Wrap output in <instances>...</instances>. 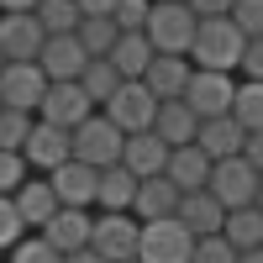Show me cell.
I'll list each match as a JSON object with an SVG mask.
<instances>
[{
	"instance_id": "cell-1",
	"label": "cell",
	"mask_w": 263,
	"mask_h": 263,
	"mask_svg": "<svg viewBox=\"0 0 263 263\" xmlns=\"http://www.w3.org/2000/svg\"><path fill=\"white\" fill-rule=\"evenodd\" d=\"M242 53H248V32L237 27V16H200V32H195V69H242Z\"/></svg>"
},
{
	"instance_id": "cell-2",
	"label": "cell",
	"mask_w": 263,
	"mask_h": 263,
	"mask_svg": "<svg viewBox=\"0 0 263 263\" xmlns=\"http://www.w3.org/2000/svg\"><path fill=\"white\" fill-rule=\"evenodd\" d=\"M142 32L153 37L158 53H190L195 48V32H200V11H195L190 0H163V6H153V16H147Z\"/></svg>"
},
{
	"instance_id": "cell-3",
	"label": "cell",
	"mask_w": 263,
	"mask_h": 263,
	"mask_svg": "<svg viewBox=\"0 0 263 263\" xmlns=\"http://www.w3.org/2000/svg\"><path fill=\"white\" fill-rule=\"evenodd\" d=\"M195 237L179 216H158V221H142V248H137V258L142 263H190L195 258Z\"/></svg>"
},
{
	"instance_id": "cell-4",
	"label": "cell",
	"mask_w": 263,
	"mask_h": 263,
	"mask_svg": "<svg viewBox=\"0 0 263 263\" xmlns=\"http://www.w3.org/2000/svg\"><path fill=\"white\" fill-rule=\"evenodd\" d=\"M158 105H163V95L153 90L147 79H126L121 90H116L111 100L100 105V111L111 116V121H116L121 132H147L153 121H158Z\"/></svg>"
},
{
	"instance_id": "cell-5",
	"label": "cell",
	"mask_w": 263,
	"mask_h": 263,
	"mask_svg": "<svg viewBox=\"0 0 263 263\" xmlns=\"http://www.w3.org/2000/svg\"><path fill=\"white\" fill-rule=\"evenodd\" d=\"M121 147H126V132H121L111 116H105V111H95L90 121H79V126H74V158L95 163V168L121 163Z\"/></svg>"
},
{
	"instance_id": "cell-6",
	"label": "cell",
	"mask_w": 263,
	"mask_h": 263,
	"mask_svg": "<svg viewBox=\"0 0 263 263\" xmlns=\"http://www.w3.org/2000/svg\"><path fill=\"white\" fill-rule=\"evenodd\" d=\"M95 253H105L111 263H126V258H137L142 248V216L137 211H100L95 216Z\"/></svg>"
},
{
	"instance_id": "cell-7",
	"label": "cell",
	"mask_w": 263,
	"mask_h": 263,
	"mask_svg": "<svg viewBox=\"0 0 263 263\" xmlns=\"http://www.w3.org/2000/svg\"><path fill=\"white\" fill-rule=\"evenodd\" d=\"M258 184H263V168L248 163V153L216 158V168H211V190L227 200V211H237V205H258Z\"/></svg>"
},
{
	"instance_id": "cell-8",
	"label": "cell",
	"mask_w": 263,
	"mask_h": 263,
	"mask_svg": "<svg viewBox=\"0 0 263 263\" xmlns=\"http://www.w3.org/2000/svg\"><path fill=\"white\" fill-rule=\"evenodd\" d=\"M95 111H100V105H95V95L84 90L79 79H53L48 95H42V105H37L42 121H58V126H69V132H74L79 121H90Z\"/></svg>"
},
{
	"instance_id": "cell-9",
	"label": "cell",
	"mask_w": 263,
	"mask_h": 263,
	"mask_svg": "<svg viewBox=\"0 0 263 263\" xmlns=\"http://www.w3.org/2000/svg\"><path fill=\"white\" fill-rule=\"evenodd\" d=\"M237 84H242V79H237L232 69H195L184 100L200 111V121H205V116H227L232 105H237Z\"/></svg>"
},
{
	"instance_id": "cell-10",
	"label": "cell",
	"mask_w": 263,
	"mask_h": 263,
	"mask_svg": "<svg viewBox=\"0 0 263 263\" xmlns=\"http://www.w3.org/2000/svg\"><path fill=\"white\" fill-rule=\"evenodd\" d=\"M48 69H42L37 58H11L6 69H0V100L6 105H21V111H37L42 95H48Z\"/></svg>"
},
{
	"instance_id": "cell-11",
	"label": "cell",
	"mask_w": 263,
	"mask_h": 263,
	"mask_svg": "<svg viewBox=\"0 0 263 263\" xmlns=\"http://www.w3.org/2000/svg\"><path fill=\"white\" fill-rule=\"evenodd\" d=\"M42 42H48V27H42L37 11H0V48H6V58H42Z\"/></svg>"
},
{
	"instance_id": "cell-12",
	"label": "cell",
	"mask_w": 263,
	"mask_h": 263,
	"mask_svg": "<svg viewBox=\"0 0 263 263\" xmlns=\"http://www.w3.org/2000/svg\"><path fill=\"white\" fill-rule=\"evenodd\" d=\"M48 179H53V190H58L63 205H84V211H95V200H100V168H95V163L69 158V163H58Z\"/></svg>"
},
{
	"instance_id": "cell-13",
	"label": "cell",
	"mask_w": 263,
	"mask_h": 263,
	"mask_svg": "<svg viewBox=\"0 0 263 263\" xmlns=\"http://www.w3.org/2000/svg\"><path fill=\"white\" fill-rule=\"evenodd\" d=\"M27 158H32L37 174H53L58 163H69V158H74V132H69V126H58V121H42V116H37L32 137H27Z\"/></svg>"
},
{
	"instance_id": "cell-14",
	"label": "cell",
	"mask_w": 263,
	"mask_h": 263,
	"mask_svg": "<svg viewBox=\"0 0 263 263\" xmlns=\"http://www.w3.org/2000/svg\"><path fill=\"white\" fill-rule=\"evenodd\" d=\"M95 53L79 42V32H48V42H42V69H48V79H79L84 63H90Z\"/></svg>"
},
{
	"instance_id": "cell-15",
	"label": "cell",
	"mask_w": 263,
	"mask_h": 263,
	"mask_svg": "<svg viewBox=\"0 0 263 263\" xmlns=\"http://www.w3.org/2000/svg\"><path fill=\"white\" fill-rule=\"evenodd\" d=\"M168 153H174V142L158 137V126H147V132H126L121 163L137 174V179H147V174H163V168H168Z\"/></svg>"
},
{
	"instance_id": "cell-16",
	"label": "cell",
	"mask_w": 263,
	"mask_h": 263,
	"mask_svg": "<svg viewBox=\"0 0 263 263\" xmlns=\"http://www.w3.org/2000/svg\"><path fill=\"white\" fill-rule=\"evenodd\" d=\"M42 237L58 248V253H79V248H90L95 242V216L84 211V205H63L48 227H42Z\"/></svg>"
},
{
	"instance_id": "cell-17",
	"label": "cell",
	"mask_w": 263,
	"mask_h": 263,
	"mask_svg": "<svg viewBox=\"0 0 263 263\" xmlns=\"http://www.w3.org/2000/svg\"><path fill=\"white\" fill-rule=\"evenodd\" d=\"M16 211L27 216V227H32V232H42V227H48L53 216L63 211V200H58V190H53L48 174H32V179L16 190Z\"/></svg>"
},
{
	"instance_id": "cell-18",
	"label": "cell",
	"mask_w": 263,
	"mask_h": 263,
	"mask_svg": "<svg viewBox=\"0 0 263 263\" xmlns=\"http://www.w3.org/2000/svg\"><path fill=\"white\" fill-rule=\"evenodd\" d=\"M179 205H184V190L168 179V174H147V179L137 184V211L142 221H158V216H179Z\"/></svg>"
},
{
	"instance_id": "cell-19",
	"label": "cell",
	"mask_w": 263,
	"mask_h": 263,
	"mask_svg": "<svg viewBox=\"0 0 263 263\" xmlns=\"http://www.w3.org/2000/svg\"><path fill=\"white\" fill-rule=\"evenodd\" d=\"M179 221H184L195 237H205V232H221V227H227V200H221V195H216L211 184H205V190H184Z\"/></svg>"
},
{
	"instance_id": "cell-20",
	"label": "cell",
	"mask_w": 263,
	"mask_h": 263,
	"mask_svg": "<svg viewBox=\"0 0 263 263\" xmlns=\"http://www.w3.org/2000/svg\"><path fill=\"white\" fill-rule=\"evenodd\" d=\"M211 168H216V158L200 147V142H184V147H174L168 153V179L179 184V190H205L211 184Z\"/></svg>"
},
{
	"instance_id": "cell-21",
	"label": "cell",
	"mask_w": 263,
	"mask_h": 263,
	"mask_svg": "<svg viewBox=\"0 0 263 263\" xmlns=\"http://www.w3.org/2000/svg\"><path fill=\"white\" fill-rule=\"evenodd\" d=\"M153 126H158V137H163V142L184 147V142L200 137V111H195L184 95H174V100H163V105H158V121H153Z\"/></svg>"
},
{
	"instance_id": "cell-22",
	"label": "cell",
	"mask_w": 263,
	"mask_h": 263,
	"mask_svg": "<svg viewBox=\"0 0 263 263\" xmlns=\"http://www.w3.org/2000/svg\"><path fill=\"white\" fill-rule=\"evenodd\" d=\"M190 74H195V58H190V53H158V58L147 63V74H142V79H147L163 100H174V95H184V90H190Z\"/></svg>"
},
{
	"instance_id": "cell-23",
	"label": "cell",
	"mask_w": 263,
	"mask_h": 263,
	"mask_svg": "<svg viewBox=\"0 0 263 263\" xmlns=\"http://www.w3.org/2000/svg\"><path fill=\"white\" fill-rule=\"evenodd\" d=\"M195 142H200L211 158H232V153H242V147H248V126L237 121L232 111H227V116H205Z\"/></svg>"
},
{
	"instance_id": "cell-24",
	"label": "cell",
	"mask_w": 263,
	"mask_h": 263,
	"mask_svg": "<svg viewBox=\"0 0 263 263\" xmlns=\"http://www.w3.org/2000/svg\"><path fill=\"white\" fill-rule=\"evenodd\" d=\"M137 184L142 179L126 163L100 168V200H95V211H132V205H137Z\"/></svg>"
},
{
	"instance_id": "cell-25",
	"label": "cell",
	"mask_w": 263,
	"mask_h": 263,
	"mask_svg": "<svg viewBox=\"0 0 263 263\" xmlns=\"http://www.w3.org/2000/svg\"><path fill=\"white\" fill-rule=\"evenodd\" d=\"M105 58H111L126 79H142V74H147V63L158 58V48H153V37H147V32H121V37H116V48L105 53Z\"/></svg>"
},
{
	"instance_id": "cell-26",
	"label": "cell",
	"mask_w": 263,
	"mask_h": 263,
	"mask_svg": "<svg viewBox=\"0 0 263 263\" xmlns=\"http://www.w3.org/2000/svg\"><path fill=\"white\" fill-rule=\"evenodd\" d=\"M221 232L237 242V253L263 248V205H237V211H227V227H221Z\"/></svg>"
},
{
	"instance_id": "cell-27",
	"label": "cell",
	"mask_w": 263,
	"mask_h": 263,
	"mask_svg": "<svg viewBox=\"0 0 263 263\" xmlns=\"http://www.w3.org/2000/svg\"><path fill=\"white\" fill-rule=\"evenodd\" d=\"M79 84L95 95V105H105V100H111V95L121 90V84H126V74L116 69L111 58H90V63H84V74H79Z\"/></svg>"
},
{
	"instance_id": "cell-28",
	"label": "cell",
	"mask_w": 263,
	"mask_h": 263,
	"mask_svg": "<svg viewBox=\"0 0 263 263\" xmlns=\"http://www.w3.org/2000/svg\"><path fill=\"white\" fill-rule=\"evenodd\" d=\"M116 37H121V27H116V16H84L79 21V42L90 48L95 58H105L116 48Z\"/></svg>"
},
{
	"instance_id": "cell-29",
	"label": "cell",
	"mask_w": 263,
	"mask_h": 263,
	"mask_svg": "<svg viewBox=\"0 0 263 263\" xmlns=\"http://www.w3.org/2000/svg\"><path fill=\"white\" fill-rule=\"evenodd\" d=\"M232 116L242 121L248 132H263V79H242V84H237V105H232Z\"/></svg>"
},
{
	"instance_id": "cell-30",
	"label": "cell",
	"mask_w": 263,
	"mask_h": 263,
	"mask_svg": "<svg viewBox=\"0 0 263 263\" xmlns=\"http://www.w3.org/2000/svg\"><path fill=\"white\" fill-rule=\"evenodd\" d=\"M32 174H37V168H32V158H27V147H0V195H16Z\"/></svg>"
},
{
	"instance_id": "cell-31",
	"label": "cell",
	"mask_w": 263,
	"mask_h": 263,
	"mask_svg": "<svg viewBox=\"0 0 263 263\" xmlns=\"http://www.w3.org/2000/svg\"><path fill=\"white\" fill-rule=\"evenodd\" d=\"M37 126V111H21V105H0V147H27Z\"/></svg>"
},
{
	"instance_id": "cell-32",
	"label": "cell",
	"mask_w": 263,
	"mask_h": 263,
	"mask_svg": "<svg viewBox=\"0 0 263 263\" xmlns=\"http://www.w3.org/2000/svg\"><path fill=\"white\" fill-rule=\"evenodd\" d=\"M37 16H42V27H48V32H79L84 6H79V0H42Z\"/></svg>"
},
{
	"instance_id": "cell-33",
	"label": "cell",
	"mask_w": 263,
	"mask_h": 263,
	"mask_svg": "<svg viewBox=\"0 0 263 263\" xmlns=\"http://www.w3.org/2000/svg\"><path fill=\"white\" fill-rule=\"evenodd\" d=\"M63 258H69V253H58L42 232H27V237L11 248V263H63Z\"/></svg>"
},
{
	"instance_id": "cell-34",
	"label": "cell",
	"mask_w": 263,
	"mask_h": 263,
	"mask_svg": "<svg viewBox=\"0 0 263 263\" xmlns=\"http://www.w3.org/2000/svg\"><path fill=\"white\" fill-rule=\"evenodd\" d=\"M27 232L32 227H27V216L16 211V195H0V253H11Z\"/></svg>"
},
{
	"instance_id": "cell-35",
	"label": "cell",
	"mask_w": 263,
	"mask_h": 263,
	"mask_svg": "<svg viewBox=\"0 0 263 263\" xmlns=\"http://www.w3.org/2000/svg\"><path fill=\"white\" fill-rule=\"evenodd\" d=\"M237 258H242V253H237V242L227 232H205L200 242H195V258L190 263H237Z\"/></svg>"
},
{
	"instance_id": "cell-36",
	"label": "cell",
	"mask_w": 263,
	"mask_h": 263,
	"mask_svg": "<svg viewBox=\"0 0 263 263\" xmlns=\"http://www.w3.org/2000/svg\"><path fill=\"white\" fill-rule=\"evenodd\" d=\"M147 16H153V0H121L116 6V27L121 32H142Z\"/></svg>"
},
{
	"instance_id": "cell-37",
	"label": "cell",
	"mask_w": 263,
	"mask_h": 263,
	"mask_svg": "<svg viewBox=\"0 0 263 263\" xmlns=\"http://www.w3.org/2000/svg\"><path fill=\"white\" fill-rule=\"evenodd\" d=\"M232 16H237V27H242L248 37H263V0H237Z\"/></svg>"
},
{
	"instance_id": "cell-38",
	"label": "cell",
	"mask_w": 263,
	"mask_h": 263,
	"mask_svg": "<svg viewBox=\"0 0 263 263\" xmlns=\"http://www.w3.org/2000/svg\"><path fill=\"white\" fill-rule=\"evenodd\" d=\"M242 79H263V37H248V53H242Z\"/></svg>"
},
{
	"instance_id": "cell-39",
	"label": "cell",
	"mask_w": 263,
	"mask_h": 263,
	"mask_svg": "<svg viewBox=\"0 0 263 263\" xmlns=\"http://www.w3.org/2000/svg\"><path fill=\"white\" fill-rule=\"evenodd\" d=\"M190 6L200 11V16H232V6H237V0H190Z\"/></svg>"
},
{
	"instance_id": "cell-40",
	"label": "cell",
	"mask_w": 263,
	"mask_h": 263,
	"mask_svg": "<svg viewBox=\"0 0 263 263\" xmlns=\"http://www.w3.org/2000/svg\"><path fill=\"white\" fill-rule=\"evenodd\" d=\"M242 153H248L253 168H263V132H248V147H242Z\"/></svg>"
},
{
	"instance_id": "cell-41",
	"label": "cell",
	"mask_w": 263,
	"mask_h": 263,
	"mask_svg": "<svg viewBox=\"0 0 263 263\" xmlns=\"http://www.w3.org/2000/svg\"><path fill=\"white\" fill-rule=\"evenodd\" d=\"M79 6H84V16H116L121 0H79Z\"/></svg>"
},
{
	"instance_id": "cell-42",
	"label": "cell",
	"mask_w": 263,
	"mask_h": 263,
	"mask_svg": "<svg viewBox=\"0 0 263 263\" xmlns=\"http://www.w3.org/2000/svg\"><path fill=\"white\" fill-rule=\"evenodd\" d=\"M63 263H111V258H105V253H95V248H79V253H69Z\"/></svg>"
},
{
	"instance_id": "cell-43",
	"label": "cell",
	"mask_w": 263,
	"mask_h": 263,
	"mask_svg": "<svg viewBox=\"0 0 263 263\" xmlns=\"http://www.w3.org/2000/svg\"><path fill=\"white\" fill-rule=\"evenodd\" d=\"M42 0H0V11H37Z\"/></svg>"
},
{
	"instance_id": "cell-44",
	"label": "cell",
	"mask_w": 263,
	"mask_h": 263,
	"mask_svg": "<svg viewBox=\"0 0 263 263\" xmlns=\"http://www.w3.org/2000/svg\"><path fill=\"white\" fill-rule=\"evenodd\" d=\"M237 263H263V248H248V253L237 258Z\"/></svg>"
},
{
	"instance_id": "cell-45",
	"label": "cell",
	"mask_w": 263,
	"mask_h": 263,
	"mask_svg": "<svg viewBox=\"0 0 263 263\" xmlns=\"http://www.w3.org/2000/svg\"><path fill=\"white\" fill-rule=\"evenodd\" d=\"M6 63H11V58H6V48H0V69H6Z\"/></svg>"
},
{
	"instance_id": "cell-46",
	"label": "cell",
	"mask_w": 263,
	"mask_h": 263,
	"mask_svg": "<svg viewBox=\"0 0 263 263\" xmlns=\"http://www.w3.org/2000/svg\"><path fill=\"white\" fill-rule=\"evenodd\" d=\"M258 205H263V184H258Z\"/></svg>"
},
{
	"instance_id": "cell-47",
	"label": "cell",
	"mask_w": 263,
	"mask_h": 263,
	"mask_svg": "<svg viewBox=\"0 0 263 263\" xmlns=\"http://www.w3.org/2000/svg\"><path fill=\"white\" fill-rule=\"evenodd\" d=\"M126 263H142V258H126Z\"/></svg>"
},
{
	"instance_id": "cell-48",
	"label": "cell",
	"mask_w": 263,
	"mask_h": 263,
	"mask_svg": "<svg viewBox=\"0 0 263 263\" xmlns=\"http://www.w3.org/2000/svg\"><path fill=\"white\" fill-rule=\"evenodd\" d=\"M153 6H163V0H153Z\"/></svg>"
},
{
	"instance_id": "cell-49",
	"label": "cell",
	"mask_w": 263,
	"mask_h": 263,
	"mask_svg": "<svg viewBox=\"0 0 263 263\" xmlns=\"http://www.w3.org/2000/svg\"><path fill=\"white\" fill-rule=\"evenodd\" d=\"M0 105H6V100H0Z\"/></svg>"
}]
</instances>
